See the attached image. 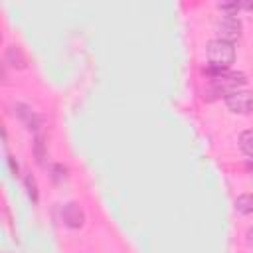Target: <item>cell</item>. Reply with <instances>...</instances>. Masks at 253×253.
I'll return each instance as SVG.
<instances>
[{
  "label": "cell",
  "mask_w": 253,
  "mask_h": 253,
  "mask_svg": "<svg viewBox=\"0 0 253 253\" xmlns=\"http://www.w3.org/2000/svg\"><path fill=\"white\" fill-rule=\"evenodd\" d=\"M208 73L211 75V85L217 93H233L237 91L241 85H245V75L237 73V71H229V69H208Z\"/></svg>",
  "instance_id": "obj_2"
},
{
  "label": "cell",
  "mask_w": 253,
  "mask_h": 253,
  "mask_svg": "<svg viewBox=\"0 0 253 253\" xmlns=\"http://www.w3.org/2000/svg\"><path fill=\"white\" fill-rule=\"evenodd\" d=\"M36 156H38V162H43L45 152H43V140H42V136L36 138Z\"/></svg>",
  "instance_id": "obj_12"
},
{
  "label": "cell",
  "mask_w": 253,
  "mask_h": 253,
  "mask_svg": "<svg viewBox=\"0 0 253 253\" xmlns=\"http://www.w3.org/2000/svg\"><path fill=\"white\" fill-rule=\"evenodd\" d=\"M217 40H223V42H233L241 36V22L235 18V16H223L219 22H217Z\"/></svg>",
  "instance_id": "obj_4"
},
{
  "label": "cell",
  "mask_w": 253,
  "mask_h": 253,
  "mask_svg": "<svg viewBox=\"0 0 253 253\" xmlns=\"http://www.w3.org/2000/svg\"><path fill=\"white\" fill-rule=\"evenodd\" d=\"M239 148H241L247 156L253 158V128L243 130V132L239 134Z\"/></svg>",
  "instance_id": "obj_8"
},
{
  "label": "cell",
  "mask_w": 253,
  "mask_h": 253,
  "mask_svg": "<svg viewBox=\"0 0 253 253\" xmlns=\"http://www.w3.org/2000/svg\"><path fill=\"white\" fill-rule=\"evenodd\" d=\"M8 164H10V168H12V172H14V174H18V164L14 162V158H12V156H8Z\"/></svg>",
  "instance_id": "obj_13"
},
{
  "label": "cell",
  "mask_w": 253,
  "mask_h": 253,
  "mask_svg": "<svg viewBox=\"0 0 253 253\" xmlns=\"http://www.w3.org/2000/svg\"><path fill=\"white\" fill-rule=\"evenodd\" d=\"M245 237H247V243L253 247V227H249L247 229V233H245Z\"/></svg>",
  "instance_id": "obj_14"
},
{
  "label": "cell",
  "mask_w": 253,
  "mask_h": 253,
  "mask_svg": "<svg viewBox=\"0 0 253 253\" xmlns=\"http://www.w3.org/2000/svg\"><path fill=\"white\" fill-rule=\"evenodd\" d=\"M249 168H253V160H251V162H249Z\"/></svg>",
  "instance_id": "obj_15"
},
{
  "label": "cell",
  "mask_w": 253,
  "mask_h": 253,
  "mask_svg": "<svg viewBox=\"0 0 253 253\" xmlns=\"http://www.w3.org/2000/svg\"><path fill=\"white\" fill-rule=\"evenodd\" d=\"M6 61L14 67H24L26 65V57L22 55V51L16 47V45H10L8 51H6Z\"/></svg>",
  "instance_id": "obj_7"
},
{
  "label": "cell",
  "mask_w": 253,
  "mask_h": 253,
  "mask_svg": "<svg viewBox=\"0 0 253 253\" xmlns=\"http://www.w3.org/2000/svg\"><path fill=\"white\" fill-rule=\"evenodd\" d=\"M26 188H28V194H30V198L36 202L38 200V188H36V180L32 178V176H26Z\"/></svg>",
  "instance_id": "obj_11"
},
{
  "label": "cell",
  "mask_w": 253,
  "mask_h": 253,
  "mask_svg": "<svg viewBox=\"0 0 253 253\" xmlns=\"http://www.w3.org/2000/svg\"><path fill=\"white\" fill-rule=\"evenodd\" d=\"M217 8H219L221 12H227L229 16H233V14L241 8V2H219Z\"/></svg>",
  "instance_id": "obj_10"
},
{
  "label": "cell",
  "mask_w": 253,
  "mask_h": 253,
  "mask_svg": "<svg viewBox=\"0 0 253 253\" xmlns=\"http://www.w3.org/2000/svg\"><path fill=\"white\" fill-rule=\"evenodd\" d=\"M16 115L28 125V128H38V117L34 115V111H32L28 105L18 103V105H16Z\"/></svg>",
  "instance_id": "obj_6"
},
{
  "label": "cell",
  "mask_w": 253,
  "mask_h": 253,
  "mask_svg": "<svg viewBox=\"0 0 253 253\" xmlns=\"http://www.w3.org/2000/svg\"><path fill=\"white\" fill-rule=\"evenodd\" d=\"M225 105L233 113H251L253 111V93L237 89V91L225 95Z\"/></svg>",
  "instance_id": "obj_3"
},
{
  "label": "cell",
  "mask_w": 253,
  "mask_h": 253,
  "mask_svg": "<svg viewBox=\"0 0 253 253\" xmlns=\"http://www.w3.org/2000/svg\"><path fill=\"white\" fill-rule=\"evenodd\" d=\"M61 215H63V221L67 227H81L83 225V211L75 202L65 204Z\"/></svg>",
  "instance_id": "obj_5"
},
{
  "label": "cell",
  "mask_w": 253,
  "mask_h": 253,
  "mask_svg": "<svg viewBox=\"0 0 253 253\" xmlns=\"http://www.w3.org/2000/svg\"><path fill=\"white\" fill-rule=\"evenodd\" d=\"M208 61L211 69H227L235 61V47L229 42L223 40H211L208 42Z\"/></svg>",
  "instance_id": "obj_1"
},
{
  "label": "cell",
  "mask_w": 253,
  "mask_h": 253,
  "mask_svg": "<svg viewBox=\"0 0 253 253\" xmlns=\"http://www.w3.org/2000/svg\"><path fill=\"white\" fill-rule=\"evenodd\" d=\"M235 208L241 213H253V194H243L235 200Z\"/></svg>",
  "instance_id": "obj_9"
}]
</instances>
